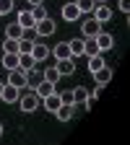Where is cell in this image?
Here are the masks:
<instances>
[{"label": "cell", "instance_id": "1", "mask_svg": "<svg viewBox=\"0 0 130 145\" xmlns=\"http://www.w3.org/2000/svg\"><path fill=\"white\" fill-rule=\"evenodd\" d=\"M39 104H42V99L36 96V91H31V93H21V96H18V106H21V112H34Z\"/></svg>", "mask_w": 130, "mask_h": 145}, {"label": "cell", "instance_id": "2", "mask_svg": "<svg viewBox=\"0 0 130 145\" xmlns=\"http://www.w3.org/2000/svg\"><path fill=\"white\" fill-rule=\"evenodd\" d=\"M55 29H57V26H55V21H52L49 16L34 24V34H36V36H52V34H55Z\"/></svg>", "mask_w": 130, "mask_h": 145}, {"label": "cell", "instance_id": "3", "mask_svg": "<svg viewBox=\"0 0 130 145\" xmlns=\"http://www.w3.org/2000/svg\"><path fill=\"white\" fill-rule=\"evenodd\" d=\"M18 96H21V88L13 86V83H3V93H0V101H5V104H16Z\"/></svg>", "mask_w": 130, "mask_h": 145}, {"label": "cell", "instance_id": "4", "mask_svg": "<svg viewBox=\"0 0 130 145\" xmlns=\"http://www.w3.org/2000/svg\"><path fill=\"white\" fill-rule=\"evenodd\" d=\"M91 16H94L99 24H104V21H109V18H112V8H109L107 3H96L94 10H91Z\"/></svg>", "mask_w": 130, "mask_h": 145}, {"label": "cell", "instance_id": "5", "mask_svg": "<svg viewBox=\"0 0 130 145\" xmlns=\"http://www.w3.org/2000/svg\"><path fill=\"white\" fill-rule=\"evenodd\" d=\"M73 114H76V104H60L57 109H55V117H57L60 122H70Z\"/></svg>", "mask_w": 130, "mask_h": 145}, {"label": "cell", "instance_id": "6", "mask_svg": "<svg viewBox=\"0 0 130 145\" xmlns=\"http://www.w3.org/2000/svg\"><path fill=\"white\" fill-rule=\"evenodd\" d=\"M8 83H13V86H18V88H24V86H26V70H21V67L8 70Z\"/></svg>", "mask_w": 130, "mask_h": 145}, {"label": "cell", "instance_id": "7", "mask_svg": "<svg viewBox=\"0 0 130 145\" xmlns=\"http://www.w3.org/2000/svg\"><path fill=\"white\" fill-rule=\"evenodd\" d=\"M96 47H99V52H107V49H112L115 47V39H112V34H107V31H99L96 36Z\"/></svg>", "mask_w": 130, "mask_h": 145}, {"label": "cell", "instance_id": "8", "mask_svg": "<svg viewBox=\"0 0 130 145\" xmlns=\"http://www.w3.org/2000/svg\"><path fill=\"white\" fill-rule=\"evenodd\" d=\"M73 60H76V57H65V60L55 62V67H57L60 75H73V72H76V62H73Z\"/></svg>", "mask_w": 130, "mask_h": 145}, {"label": "cell", "instance_id": "9", "mask_svg": "<svg viewBox=\"0 0 130 145\" xmlns=\"http://www.w3.org/2000/svg\"><path fill=\"white\" fill-rule=\"evenodd\" d=\"M31 57H34L36 62H44V60L49 57V47L42 44V42H34V47H31Z\"/></svg>", "mask_w": 130, "mask_h": 145}, {"label": "cell", "instance_id": "10", "mask_svg": "<svg viewBox=\"0 0 130 145\" xmlns=\"http://www.w3.org/2000/svg\"><path fill=\"white\" fill-rule=\"evenodd\" d=\"M81 31H83V36H96L99 31H102V24L96 21L94 16L88 18V21H83V26H81Z\"/></svg>", "mask_w": 130, "mask_h": 145}, {"label": "cell", "instance_id": "11", "mask_svg": "<svg viewBox=\"0 0 130 145\" xmlns=\"http://www.w3.org/2000/svg\"><path fill=\"white\" fill-rule=\"evenodd\" d=\"M63 18H65V21H78V18H81V10H78V5L76 3H65L63 5Z\"/></svg>", "mask_w": 130, "mask_h": 145}, {"label": "cell", "instance_id": "12", "mask_svg": "<svg viewBox=\"0 0 130 145\" xmlns=\"http://www.w3.org/2000/svg\"><path fill=\"white\" fill-rule=\"evenodd\" d=\"M34 91H36V96H39V99H44V96H49V93H55V83H49V80H39V83H36L34 86Z\"/></svg>", "mask_w": 130, "mask_h": 145}, {"label": "cell", "instance_id": "13", "mask_svg": "<svg viewBox=\"0 0 130 145\" xmlns=\"http://www.w3.org/2000/svg\"><path fill=\"white\" fill-rule=\"evenodd\" d=\"M60 104H63V101H60V93H49V96H44V99H42V106L47 109L49 114H55V109H57Z\"/></svg>", "mask_w": 130, "mask_h": 145}, {"label": "cell", "instance_id": "14", "mask_svg": "<svg viewBox=\"0 0 130 145\" xmlns=\"http://www.w3.org/2000/svg\"><path fill=\"white\" fill-rule=\"evenodd\" d=\"M52 57H55V60H65V57H73V54H70V44H68V42H60V44H55V49H52Z\"/></svg>", "mask_w": 130, "mask_h": 145}, {"label": "cell", "instance_id": "15", "mask_svg": "<svg viewBox=\"0 0 130 145\" xmlns=\"http://www.w3.org/2000/svg\"><path fill=\"white\" fill-rule=\"evenodd\" d=\"M18 67H21V70H31V67H36V60L31 57V52H18Z\"/></svg>", "mask_w": 130, "mask_h": 145}, {"label": "cell", "instance_id": "16", "mask_svg": "<svg viewBox=\"0 0 130 145\" xmlns=\"http://www.w3.org/2000/svg\"><path fill=\"white\" fill-rule=\"evenodd\" d=\"M91 75H94V80H96V83H104V86H107L109 80H112V70H109V67L104 65V67L94 70V72H91Z\"/></svg>", "mask_w": 130, "mask_h": 145}, {"label": "cell", "instance_id": "17", "mask_svg": "<svg viewBox=\"0 0 130 145\" xmlns=\"http://www.w3.org/2000/svg\"><path fill=\"white\" fill-rule=\"evenodd\" d=\"M21 34H24V26L18 21H13V24L5 26V36H8V39H21Z\"/></svg>", "mask_w": 130, "mask_h": 145}, {"label": "cell", "instance_id": "18", "mask_svg": "<svg viewBox=\"0 0 130 145\" xmlns=\"http://www.w3.org/2000/svg\"><path fill=\"white\" fill-rule=\"evenodd\" d=\"M3 67H5V70L18 67V54H16V52H3Z\"/></svg>", "mask_w": 130, "mask_h": 145}, {"label": "cell", "instance_id": "19", "mask_svg": "<svg viewBox=\"0 0 130 145\" xmlns=\"http://www.w3.org/2000/svg\"><path fill=\"white\" fill-rule=\"evenodd\" d=\"M42 78L44 80H49V83H57L63 75H60V72H57V67H55V62L49 65V67H44V72H42Z\"/></svg>", "mask_w": 130, "mask_h": 145}, {"label": "cell", "instance_id": "20", "mask_svg": "<svg viewBox=\"0 0 130 145\" xmlns=\"http://www.w3.org/2000/svg\"><path fill=\"white\" fill-rule=\"evenodd\" d=\"M49 13H47V8H44V3H36V5H31V18H34V24L36 21H42V18H47Z\"/></svg>", "mask_w": 130, "mask_h": 145}, {"label": "cell", "instance_id": "21", "mask_svg": "<svg viewBox=\"0 0 130 145\" xmlns=\"http://www.w3.org/2000/svg\"><path fill=\"white\" fill-rule=\"evenodd\" d=\"M18 24H21L24 29H34V18H31V10H21L18 13V18H16Z\"/></svg>", "mask_w": 130, "mask_h": 145}, {"label": "cell", "instance_id": "22", "mask_svg": "<svg viewBox=\"0 0 130 145\" xmlns=\"http://www.w3.org/2000/svg\"><path fill=\"white\" fill-rule=\"evenodd\" d=\"M107 62H104V57H102V52H96V54H91L88 57V70L94 72V70H99V67H104Z\"/></svg>", "mask_w": 130, "mask_h": 145}, {"label": "cell", "instance_id": "23", "mask_svg": "<svg viewBox=\"0 0 130 145\" xmlns=\"http://www.w3.org/2000/svg\"><path fill=\"white\" fill-rule=\"evenodd\" d=\"M70 93H73V104H83V101L88 99V91H86L83 86H78V88H73Z\"/></svg>", "mask_w": 130, "mask_h": 145}, {"label": "cell", "instance_id": "24", "mask_svg": "<svg viewBox=\"0 0 130 145\" xmlns=\"http://www.w3.org/2000/svg\"><path fill=\"white\" fill-rule=\"evenodd\" d=\"M70 54L73 57H78V54H83V39H70Z\"/></svg>", "mask_w": 130, "mask_h": 145}, {"label": "cell", "instance_id": "25", "mask_svg": "<svg viewBox=\"0 0 130 145\" xmlns=\"http://www.w3.org/2000/svg\"><path fill=\"white\" fill-rule=\"evenodd\" d=\"M76 5H78L81 13H91V10H94V5H96V0H76Z\"/></svg>", "mask_w": 130, "mask_h": 145}, {"label": "cell", "instance_id": "26", "mask_svg": "<svg viewBox=\"0 0 130 145\" xmlns=\"http://www.w3.org/2000/svg\"><path fill=\"white\" fill-rule=\"evenodd\" d=\"M3 52H16V54H18V39H8V36H5V42H3Z\"/></svg>", "mask_w": 130, "mask_h": 145}, {"label": "cell", "instance_id": "27", "mask_svg": "<svg viewBox=\"0 0 130 145\" xmlns=\"http://www.w3.org/2000/svg\"><path fill=\"white\" fill-rule=\"evenodd\" d=\"M13 10V0H0V16H5Z\"/></svg>", "mask_w": 130, "mask_h": 145}, {"label": "cell", "instance_id": "28", "mask_svg": "<svg viewBox=\"0 0 130 145\" xmlns=\"http://www.w3.org/2000/svg\"><path fill=\"white\" fill-rule=\"evenodd\" d=\"M60 101H63V104H73V93H70V91H65V93H60Z\"/></svg>", "mask_w": 130, "mask_h": 145}, {"label": "cell", "instance_id": "29", "mask_svg": "<svg viewBox=\"0 0 130 145\" xmlns=\"http://www.w3.org/2000/svg\"><path fill=\"white\" fill-rule=\"evenodd\" d=\"M102 91H104V83H96V86H94V93H91V96H96V99H99V96H102Z\"/></svg>", "mask_w": 130, "mask_h": 145}, {"label": "cell", "instance_id": "30", "mask_svg": "<svg viewBox=\"0 0 130 145\" xmlns=\"http://www.w3.org/2000/svg\"><path fill=\"white\" fill-rule=\"evenodd\" d=\"M120 10L122 13H130V0H120Z\"/></svg>", "mask_w": 130, "mask_h": 145}, {"label": "cell", "instance_id": "31", "mask_svg": "<svg viewBox=\"0 0 130 145\" xmlns=\"http://www.w3.org/2000/svg\"><path fill=\"white\" fill-rule=\"evenodd\" d=\"M36 3H42V0H29V5H36Z\"/></svg>", "mask_w": 130, "mask_h": 145}, {"label": "cell", "instance_id": "32", "mask_svg": "<svg viewBox=\"0 0 130 145\" xmlns=\"http://www.w3.org/2000/svg\"><path fill=\"white\" fill-rule=\"evenodd\" d=\"M0 137H3V122H0Z\"/></svg>", "mask_w": 130, "mask_h": 145}, {"label": "cell", "instance_id": "33", "mask_svg": "<svg viewBox=\"0 0 130 145\" xmlns=\"http://www.w3.org/2000/svg\"><path fill=\"white\" fill-rule=\"evenodd\" d=\"M0 93H3V83H0Z\"/></svg>", "mask_w": 130, "mask_h": 145}, {"label": "cell", "instance_id": "34", "mask_svg": "<svg viewBox=\"0 0 130 145\" xmlns=\"http://www.w3.org/2000/svg\"><path fill=\"white\" fill-rule=\"evenodd\" d=\"M96 3H107V0H96Z\"/></svg>", "mask_w": 130, "mask_h": 145}]
</instances>
